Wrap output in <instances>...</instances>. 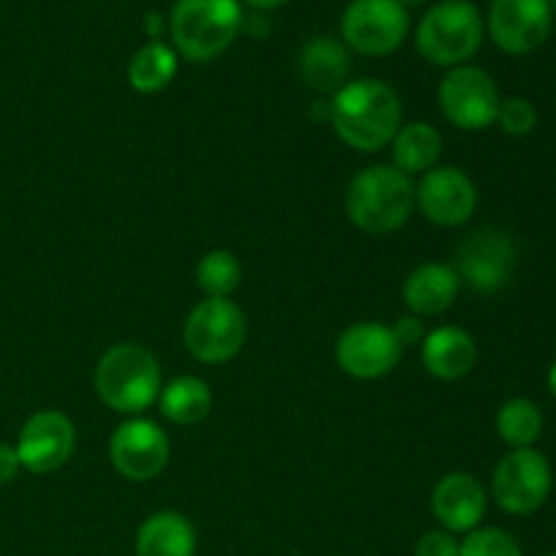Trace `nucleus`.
Masks as SVG:
<instances>
[{"mask_svg": "<svg viewBox=\"0 0 556 556\" xmlns=\"http://www.w3.org/2000/svg\"><path fill=\"white\" fill-rule=\"evenodd\" d=\"M20 470H22V462L14 445L0 443V486L14 481V478L20 476Z\"/></svg>", "mask_w": 556, "mask_h": 556, "instance_id": "30", "label": "nucleus"}, {"mask_svg": "<svg viewBox=\"0 0 556 556\" xmlns=\"http://www.w3.org/2000/svg\"><path fill=\"white\" fill-rule=\"evenodd\" d=\"M445 119L459 130H483L494 125L500 109V90L492 76L478 65L448 68L438 90Z\"/></svg>", "mask_w": 556, "mask_h": 556, "instance_id": "9", "label": "nucleus"}, {"mask_svg": "<svg viewBox=\"0 0 556 556\" xmlns=\"http://www.w3.org/2000/svg\"><path fill=\"white\" fill-rule=\"evenodd\" d=\"M494 123L508 136H530L538 125V109L527 98H505V101H500Z\"/></svg>", "mask_w": 556, "mask_h": 556, "instance_id": "27", "label": "nucleus"}, {"mask_svg": "<svg viewBox=\"0 0 556 556\" xmlns=\"http://www.w3.org/2000/svg\"><path fill=\"white\" fill-rule=\"evenodd\" d=\"M519 250L510 233L500 228H481L470 233L456 250L454 271L459 282L476 293H497L510 282Z\"/></svg>", "mask_w": 556, "mask_h": 556, "instance_id": "10", "label": "nucleus"}, {"mask_svg": "<svg viewBox=\"0 0 556 556\" xmlns=\"http://www.w3.org/2000/svg\"><path fill=\"white\" fill-rule=\"evenodd\" d=\"M554 472L546 456L535 448L510 451L492 476V497L510 516H532L548 503Z\"/></svg>", "mask_w": 556, "mask_h": 556, "instance_id": "7", "label": "nucleus"}, {"mask_svg": "<svg viewBox=\"0 0 556 556\" xmlns=\"http://www.w3.org/2000/svg\"><path fill=\"white\" fill-rule=\"evenodd\" d=\"M351 49L331 36H315L299 52V76L318 96H334L351 76Z\"/></svg>", "mask_w": 556, "mask_h": 556, "instance_id": "19", "label": "nucleus"}, {"mask_svg": "<svg viewBox=\"0 0 556 556\" xmlns=\"http://www.w3.org/2000/svg\"><path fill=\"white\" fill-rule=\"evenodd\" d=\"M459 556H525V552L508 530L478 527L459 541Z\"/></svg>", "mask_w": 556, "mask_h": 556, "instance_id": "26", "label": "nucleus"}, {"mask_svg": "<svg viewBox=\"0 0 556 556\" xmlns=\"http://www.w3.org/2000/svg\"><path fill=\"white\" fill-rule=\"evenodd\" d=\"M459 275L448 264H421L407 275L402 286V302L416 318H438L454 307L459 296Z\"/></svg>", "mask_w": 556, "mask_h": 556, "instance_id": "17", "label": "nucleus"}, {"mask_svg": "<svg viewBox=\"0 0 556 556\" xmlns=\"http://www.w3.org/2000/svg\"><path fill=\"white\" fill-rule=\"evenodd\" d=\"M416 206L434 226H465L478 206V188L459 166H434L416 182Z\"/></svg>", "mask_w": 556, "mask_h": 556, "instance_id": "13", "label": "nucleus"}, {"mask_svg": "<svg viewBox=\"0 0 556 556\" xmlns=\"http://www.w3.org/2000/svg\"><path fill=\"white\" fill-rule=\"evenodd\" d=\"M483 43V16L467 0H443L421 16L416 47L424 60L443 68L465 65Z\"/></svg>", "mask_w": 556, "mask_h": 556, "instance_id": "5", "label": "nucleus"}, {"mask_svg": "<svg viewBox=\"0 0 556 556\" xmlns=\"http://www.w3.org/2000/svg\"><path fill=\"white\" fill-rule=\"evenodd\" d=\"M239 0H177L168 16V30L177 54L206 63L215 60L242 33Z\"/></svg>", "mask_w": 556, "mask_h": 556, "instance_id": "4", "label": "nucleus"}, {"mask_svg": "<svg viewBox=\"0 0 556 556\" xmlns=\"http://www.w3.org/2000/svg\"><path fill=\"white\" fill-rule=\"evenodd\" d=\"M250 5H253L255 11H275V9H282L286 3H291V0H248Z\"/></svg>", "mask_w": 556, "mask_h": 556, "instance_id": "32", "label": "nucleus"}, {"mask_svg": "<svg viewBox=\"0 0 556 556\" xmlns=\"http://www.w3.org/2000/svg\"><path fill=\"white\" fill-rule=\"evenodd\" d=\"M163 389V372L155 353L139 342H117L96 367V391L106 407L123 416H141L155 405Z\"/></svg>", "mask_w": 556, "mask_h": 556, "instance_id": "3", "label": "nucleus"}, {"mask_svg": "<svg viewBox=\"0 0 556 556\" xmlns=\"http://www.w3.org/2000/svg\"><path fill=\"white\" fill-rule=\"evenodd\" d=\"M432 514L440 530L467 535L478 530L486 516V489L470 472H448L432 489Z\"/></svg>", "mask_w": 556, "mask_h": 556, "instance_id": "16", "label": "nucleus"}, {"mask_svg": "<svg viewBox=\"0 0 556 556\" xmlns=\"http://www.w3.org/2000/svg\"><path fill=\"white\" fill-rule=\"evenodd\" d=\"M548 391H552V396L556 400V358L552 367H548Z\"/></svg>", "mask_w": 556, "mask_h": 556, "instance_id": "33", "label": "nucleus"}, {"mask_svg": "<svg viewBox=\"0 0 556 556\" xmlns=\"http://www.w3.org/2000/svg\"><path fill=\"white\" fill-rule=\"evenodd\" d=\"M329 123L348 147L378 152L402 128V101L391 85L380 79H356L331 96Z\"/></svg>", "mask_w": 556, "mask_h": 556, "instance_id": "1", "label": "nucleus"}, {"mask_svg": "<svg viewBox=\"0 0 556 556\" xmlns=\"http://www.w3.org/2000/svg\"><path fill=\"white\" fill-rule=\"evenodd\" d=\"M416 556H459V541L445 530H429L418 538Z\"/></svg>", "mask_w": 556, "mask_h": 556, "instance_id": "28", "label": "nucleus"}, {"mask_svg": "<svg viewBox=\"0 0 556 556\" xmlns=\"http://www.w3.org/2000/svg\"><path fill=\"white\" fill-rule=\"evenodd\" d=\"M144 30H147V36L152 38V41H161L163 30H166V20H163L157 11H150V14L144 16Z\"/></svg>", "mask_w": 556, "mask_h": 556, "instance_id": "31", "label": "nucleus"}, {"mask_svg": "<svg viewBox=\"0 0 556 556\" xmlns=\"http://www.w3.org/2000/svg\"><path fill=\"white\" fill-rule=\"evenodd\" d=\"M391 331H394V337L400 340L402 348L421 345L424 337H427L424 320L416 318V315H405V318H400L394 326H391Z\"/></svg>", "mask_w": 556, "mask_h": 556, "instance_id": "29", "label": "nucleus"}, {"mask_svg": "<svg viewBox=\"0 0 556 556\" xmlns=\"http://www.w3.org/2000/svg\"><path fill=\"white\" fill-rule=\"evenodd\" d=\"M546 556H556V552L554 554H546Z\"/></svg>", "mask_w": 556, "mask_h": 556, "instance_id": "36", "label": "nucleus"}, {"mask_svg": "<svg viewBox=\"0 0 556 556\" xmlns=\"http://www.w3.org/2000/svg\"><path fill=\"white\" fill-rule=\"evenodd\" d=\"M478 362V345L470 331L459 326H438L421 342V364L432 378L462 380Z\"/></svg>", "mask_w": 556, "mask_h": 556, "instance_id": "18", "label": "nucleus"}, {"mask_svg": "<svg viewBox=\"0 0 556 556\" xmlns=\"http://www.w3.org/2000/svg\"><path fill=\"white\" fill-rule=\"evenodd\" d=\"M494 429L510 451L535 448L543 434V413L527 396H514V400L503 402V407L497 410Z\"/></svg>", "mask_w": 556, "mask_h": 556, "instance_id": "24", "label": "nucleus"}, {"mask_svg": "<svg viewBox=\"0 0 556 556\" xmlns=\"http://www.w3.org/2000/svg\"><path fill=\"white\" fill-rule=\"evenodd\" d=\"M14 448L20 454L22 470L33 472V476H52L54 470H60L74 456V421L60 410L33 413L25 427H22Z\"/></svg>", "mask_w": 556, "mask_h": 556, "instance_id": "14", "label": "nucleus"}, {"mask_svg": "<svg viewBox=\"0 0 556 556\" xmlns=\"http://www.w3.org/2000/svg\"><path fill=\"white\" fill-rule=\"evenodd\" d=\"M179 68L177 49L168 47L166 41H147L134 52L128 63V81L136 92H152L166 90L174 81Z\"/></svg>", "mask_w": 556, "mask_h": 556, "instance_id": "23", "label": "nucleus"}, {"mask_svg": "<svg viewBox=\"0 0 556 556\" xmlns=\"http://www.w3.org/2000/svg\"><path fill=\"white\" fill-rule=\"evenodd\" d=\"M109 459L125 481L147 483L168 467L172 443L155 421L134 416L114 429L109 440Z\"/></svg>", "mask_w": 556, "mask_h": 556, "instance_id": "11", "label": "nucleus"}, {"mask_svg": "<svg viewBox=\"0 0 556 556\" xmlns=\"http://www.w3.org/2000/svg\"><path fill=\"white\" fill-rule=\"evenodd\" d=\"M248 340V315L233 299H204L188 313L182 342L201 364H226Z\"/></svg>", "mask_w": 556, "mask_h": 556, "instance_id": "6", "label": "nucleus"}, {"mask_svg": "<svg viewBox=\"0 0 556 556\" xmlns=\"http://www.w3.org/2000/svg\"><path fill=\"white\" fill-rule=\"evenodd\" d=\"M396 3H400L405 11H410V9H418V5H424L427 0H396Z\"/></svg>", "mask_w": 556, "mask_h": 556, "instance_id": "34", "label": "nucleus"}, {"mask_svg": "<svg viewBox=\"0 0 556 556\" xmlns=\"http://www.w3.org/2000/svg\"><path fill=\"white\" fill-rule=\"evenodd\" d=\"M552 22V0H492L486 25L503 52L527 54L546 41Z\"/></svg>", "mask_w": 556, "mask_h": 556, "instance_id": "15", "label": "nucleus"}, {"mask_svg": "<svg viewBox=\"0 0 556 556\" xmlns=\"http://www.w3.org/2000/svg\"><path fill=\"white\" fill-rule=\"evenodd\" d=\"M402 351L400 340L394 337L391 326L378 320H362L348 326L334 345L337 367L356 380H378L394 372L400 364Z\"/></svg>", "mask_w": 556, "mask_h": 556, "instance_id": "12", "label": "nucleus"}, {"mask_svg": "<svg viewBox=\"0 0 556 556\" xmlns=\"http://www.w3.org/2000/svg\"><path fill=\"white\" fill-rule=\"evenodd\" d=\"M163 418H168L177 427H195L204 421L212 410V389L206 380L195 375H179V378L163 383L157 396Z\"/></svg>", "mask_w": 556, "mask_h": 556, "instance_id": "22", "label": "nucleus"}, {"mask_svg": "<svg viewBox=\"0 0 556 556\" xmlns=\"http://www.w3.org/2000/svg\"><path fill=\"white\" fill-rule=\"evenodd\" d=\"M342 43L367 58L396 52L410 30V11L396 0H351L340 20Z\"/></svg>", "mask_w": 556, "mask_h": 556, "instance_id": "8", "label": "nucleus"}, {"mask_svg": "<svg viewBox=\"0 0 556 556\" xmlns=\"http://www.w3.org/2000/svg\"><path fill=\"white\" fill-rule=\"evenodd\" d=\"M195 282L206 299H231L242 282V264L231 250H210L195 266Z\"/></svg>", "mask_w": 556, "mask_h": 556, "instance_id": "25", "label": "nucleus"}, {"mask_svg": "<svg viewBox=\"0 0 556 556\" xmlns=\"http://www.w3.org/2000/svg\"><path fill=\"white\" fill-rule=\"evenodd\" d=\"M195 527L177 510H157L136 532V556H195Z\"/></svg>", "mask_w": 556, "mask_h": 556, "instance_id": "20", "label": "nucleus"}, {"mask_svg": "<svg viewBox=\"0 0 556 556\" xmlns=\"http://www.w3.org/2000/svg\"><path fill=\"white\" fill-rule=\"evenodd\" d=\"M552 9H556V0H554V5H552Z\"/></svg>", "mask_w": 556, "mask_h": 556, "instance_id": "35", "label": "nucleus"}, {"mask_svg": "<svg viewBox=\"0 0 556 556\" xmlns=\"http://www.w3.org/2000/svg\"><path fill=\"white\" fill-rule=\"evenodd\" d=\"M440 155H443V136L429 123H402V128L391 139V157H394L391 166L400 168L410 179L438 166Z\"/></svg>", "mask_w": 556, "mask_h": 556, "instance_id": "21", "label": "nucleus"}, {"mask_svg": "<svg viewBox=\"0 0 556 556\" xmlns=\"http://www.w3.org/2000/svg\"><path fill=\"white\" fill-rule=\"evenodd\" d=\"M416 206V182L394 166H369L351 179L345 193L348 220L369 237L400 231Z\"/></svg>", "mask_w": 556, "mask_h": 556, "instance_id": "2", "label": "nucleus"}]
</instances>
